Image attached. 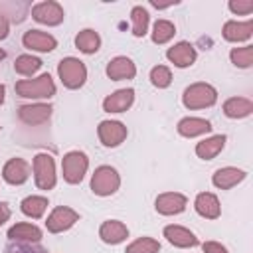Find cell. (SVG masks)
Returning <instances> with one entry per match:
<instances>
[{"label": "cell", "instance_id": "cell-37", "mask_svg": "<svg viewBox=\"0 0 253 253\" xmlns=\"http://www.w3.org/2000/svg\"><path fill=\"white\" fill-rule=\"evenodd\" d=\"M8 217H10V208H8V204H0V225H2L4 221H8Z\"/></svg>", "mask_w": 253, "mask_h": 253}, {"label": "cell", "instance_id": "cell-26", "mask_svg": "<svg viewBox=\"0 0 253 253\" xmlns=\"http://www.w3.org/2000/svg\"><path fill=\"white\" fill-rule=\"evenodd\" d=\"M75 45H77L83 53H95V51L99 49V45H101V38H99L97 32H93V30H83V32L77 34Z\"/></svg>", "mask_w": 253, "mask_h": 253}, {"label": "cell", "instance_id": "cell-39", "mask_svg": "<svg viewBox=\"0 0 253 253\" xmlns=\"http://www.w3.org/2000/svg\"><path fill=\"white\" fill-rule=\"evenodd\" d=\"M4 101V85H0V103Z\"/></svg>", "mask_w": 253, "mask_h": 253}, {"label": "cell", "instance_id": "cell-25", "mask_svg": "<svg viewBox=\"0 0 253 253\" xmlns=\"http://www.w3.org/2000/svg\"><path fill=\"white\" fill-rule=\"evenodd\" d=\"M8 237L14 241H38L42 237V231L32 223H16L14 227H10Z\"/></svg>", "mask_w": 253, "mask_h": 253}, {"label": "cell", "instance_id": "cell-3", "mask_svg": "<svg viewBox=\"0 0 253 253\" xmlns=\"http://www.w3.org/2000/svg\"><path fill=\"white\" fill-rule=\"evenodd\" d=\"M217 99V93L208 83H194L184 91V105L188 109H204L213 105Z\"/></svg>", "mask_w": 253, "mask_h": 253}, {"label": "cell", "instance_id": "cell-35", "mask_svg": "<svg viewBox=\"0 0 253 253\" xmlns=\"http://www.w3.org/2000/svg\"><path fill=\"white\" fill-rule=\"evenodd\" d=\"M229 8H231V12H237V14H249V12H253V2L251 0H231Z\"/></svg>", "mask_w": 253, "mask_h": 253}, {"label": "cell", "instance_id": "cell-22", "mask_svg": "<svg viewBox=\"0 0 253 253\" xmlns=\"http://www.w3.org/2000/svg\"><path fill=\"white\" fill-rule=\"evenodd\" d=\"M223 144H225V136H223V134H215V136H211V138H206V140L198 142L196 154H198L200 158H204V160H211L213 156H217V154L221 152Z\"/></svg>", "mask_w": 253, "mask_h": 253}, {"label": "cell", "instance_id": "cell-28", "mask_svg": "<svg viewBox=\"0 0 253 253\" xmlns=\"http://www.w3.org/2000/svg\"><path fill=\"white\" fill-rule=\"evenodd\" d=\"M130 16H132V34L136 38L144 36L146 30H148V12L142 6H134Z\"/></svg>", "mask_w": 253, "mask_h": 253}, {"label": "cell", "instance_id": "cell-18", "mask_svg": "<svg viewBox=\"0 0 253 253\" xmlns=\"http://www.w3.org/2000/svg\"><path fill=\"white\" fill-rule=\"evenodd\" d=\"M99 235H101V239L105 241V243H121L126 235H128V229H126V225L125 223H121V221H117V219H111V221H105L103 225H101V229H99Z\"/></svg>", "mask_w": 253, "mask_h": 253}, {"label": "cell", "instance_id": "cell-27", "mask_svg": "<svg viewBox=\"0 0 253 253\" xmlns=\"http://www.w3.org/2000/svg\"><path fill=\"white\" fill-rule=\"evenodd\" d=\"M47 208V200L42 196H30L22 202V211L30 217H42Z\"/></svg>", "mask_w": 253, "mask_h": 253}, {"label": "cell", "instance_id": "cell-7", "mask_svg": "<svg viewBox=\"0 0 253 253\" xmlns=\"http://www.w3.org/2000/svg\"><path fill=\"white\" fill-rule=\"evenodd\" d=\"M77 219H79V213H77V211H73L71 208L59 206V208H55V210L49 213L45 225H47V229H49L51 233H59V231L69 229Z\"/></svg>", "mask_w": 253, "mask_h": 253}, {"label": "cell", "instance_id": "cell-10", "mask_svg": "<svg viewBox=\"0 0 253 253\" xmlns=\"http://www.w3.org/2000/svg\"><path fill=\"white\" fill-rule=\"evenodd\" d=\"M24 45L30 47V49H36V51H51L55 49L57 42L53 36L45 34V32H40V30H28L22 38Z\"/></svg>", "mask_w": 253, "mask_h": 253}, {"label": "cell", "instance_id": "cell-2", "mask_svg": "<svg viewBox=\"0 0 253 253\" xmlns=\"http://www.w3.org/2000/svg\"><path fill=\"white\" fill-rule=\"evenodd\" d=\"M57 73H59L63 85L69 89H79L87 79V69H85L83 61H79L75 57L61 59L57 65Z\"/></svg>", "mask_w": 253, "mask_h": 253}, {"label": "cell", "instance_id": "cell-9", "mask_svg": "<svg viewBox=\"0 0 253 253\" xmlns=\"http://www.w3.org/2000/svg\"><path fill=\"white\" fill-rule=\"evenodd\" d=\"M99 138L105 146H117L126 138V126L119 121H103L99 125Z\"/></svg>", "mask_w": 253, "mask_h": 253}, {"label": "cell", "instance_id": "cell-11", "mask_svg": "<svg viewBox=\"0 0 253 253\" xmlns=\"http://www.w3.org/2000/svg\"><path fill=\"white\" fill-rule=\"evenodd\" d=\"M18 115L26 125H43L51 115V105H43V103L24 105V107H20Z\"/></svg>", "mask_w": 253, "mask_h": 253}, {"label": "cell", "instance_id": "cell-4", "mask_svg": "<svg viewBox=\"0 0 253 253\" xmlns=\"http://www.w3.org/2000/svg\"><path fill=\"white\" fill-rule=\"evenodd\" d=\"M119 174L115 168L111 166H99L91 178V190L97 194V196H111L119 190Z\"/></svg>", "mask_w": 253, "mask_h": 253}, {"label": "cell", "instance_id": "cell-33", "mask_svg": "<svg viewBox=\"0 0 253 253\" xmlns=\"http://www.w3.org/2000/svg\"><path fill=\"white\" fill-rule=\"evenodd\" d=\"M150 81H152V85H156V87H168L170 85V81H172V75H170V69L168 67H164V65H156L152 71H150Z\"/></svg>", "mask_w": 253, "mask_h": 253}, {"label": "cell", "instance_id": "cell-16", "mask_svg": "<svg viewBox=\"0 0 253 253\" xmlns=\"http://www.w3.org/2000/svg\"><path fill=\"white\" fill-rule=\"evenodd\" d=\"M136 73V67L134 63L128 59V57H115L109 65H107V75L115 81L119 79H132Z\"/></svg>", "mask_w": 253, "mask_h": 253}, {"label": "cell", "instance_id": "cell-31", "mask_svg": "<svg viewBox=\"0 0 253 253\" xmlns=\"http://www.w3.org/2000/svg\"><path fill=\"white\" fill-rule=\"evenodd\" d=\"M160 243L152 237H140L136 241H132L125 253H158Z\"/></svg>", "mask_w": 253, "mask_h": 253}, {"label": "cell", "instance_id": "cell-14", "mask_svg": "<svg viewBox=\"0 0 253 253\" xmlns=\"http://www.w3.org/2000/svg\"><path fill=\"white\" fill-rule=\"evenodd\" d=\"M186 208V198L182 194L176 192H168V194H160L156 198V210L164 215H172V213H180Z\"/></svg>", "mask_w": 253, "mask_h": 253}, {"label": "cell", "instance_id": "cell-5", "mask_svg": "<svg viewBox=\"0 0 253 253\" xmlns=\"http://www.w3.org/2000/svg\"><path fill=\"white\" fill-rule=\"evenodd\" d=\"M87 156L79 150H73V152H67L63 156V178L69 182V184H79L85 176V170H87Z\"/></svg>", "mask_w": 253, "mask_h": 253}, {"label": "cell", "instance_id": "cell-40", "mask_svg": "<svg viewBox=\"0 0 253 253\" xmlns=\"http://www.w3.org/2000/svg\"><path fill=\"white\" fill-rule=\"evenodd\" d=\"M4 55H6V53H4V49H0V59H4Z\"/></svg>", "mask_w": 253, "mask_h": 253}, {"label": "cell", "instance_id": "cell-6", "mask_svg": "<svg viewBox=\"0 0 253 253\" xmlns=\"http://www.w3.org/2000/svg\"><path fill=\"white\" fill-rule=\"evenodd\" d=\"M34 174L36 186L42 190H51L55 186V166L49 154H38L34 158Z\"/></svg>", "mask_w": 253, "mask_h": 253}, {"label": "cell", "instance_id": "cell-15", "mask_svg": "<svg viewBox=\"0 0 253 253\" xmlns=\"http://www.w3.org/2000/svg\"><path fill=\"white\" fill-rule=\"evenodd\" d=\"M166 55H168V59H170L174 65H178V67H188V65H192V63L196 61V49H194V45H190L188 42L176 43L174 47L168 49Z\"/></svg>", "mask_w": 253, "mask_h": 253}, {"label": "cell", "instance_id": "cell-32", "mask_svg": "<svg viewBox=\"0 0 253 253\" xmlns=\"http://www.w3.org/2000/svg\"><path fill=\"white\" fill-rule=\"evenodd\" d=\"M231 61H233L237 67H249L251 61H253V47H251V45L235 47V49L231 51Z\"/></svg>", "mask_w": 253, "mask_h": 253}, {"label": "cell", "instance_id": "cell-17", "mask_svg": "<svg viewBox=\"0 0 253 253\" xmlns=\"http://www.w3.org/2000/svg\"><path fill=\"white\" fill-rule=\"evenodd\" d=\"M164 235L176 247H194L198 243L196 235L192 231H188L186 227H180V225H168V227H164Z\"/></svg>", "mask_w": 253, "mask_h": 253}, {"label": "cell", "instance_id": "cell-19", "mask_svg": "<svg viewBox=\"0 0 253 253\" xmlns=\"http://www.w3.org/2000/svg\"><path fill=\"white\" fill-rule=\"evenodd\" d=\"M210 130H211V125L206 119L188 117V119H182L178 123V132L182 136H198V134H204V132H210Z\"/></svg>", "mask_w": 253, "mask_h": 253}, {"label": "cell", "instance_id": "cell-1", "mask_svg": "<svg viewBox=\"0 0 253 253\" xmlns=\"http://www.w3.org/2000/svg\"><path fill=\"white\" fill-rule=\"evenodd\" d=\"M16 91L20 97H28V99H45L55 95V85L49 77V73L40 75L38 79H24L16 83Z\"/></svg>", "mask_w": 253, "mask_h": 253}, {"label": "cell", "instance_id": "cell-38", "mask_svg": "<svg viewBox=\"0 0 253 253\" xmlns=\"http://www.w3.org/2000/svg\"><path fill=\"white\" fill-rule=\"evenodd\" d=\"M8 36V22H6V18L0 14V40H4Z\"/></svg>", "mask_w": 253, "mask_h": 253}, {"label": "cell", "instance_id": "cell-34", "mask_svg": "<svg viewBox=\"0 0 253 253\" xmlns=\"http://www.w3.org/2000/svg\"><path fill=\"white\" fill-rule=\"evenodd\" d=\"M4 253H45V249H42L38 245H32V243H16V245L6 247Z\"/></svg>", "mask_w": 253, "mask_h": 253}, {"label": "cell", "instance_id": "cell-30", "mask_svg": "<svg viewBox=\"0 0 253 253\" xmlns=\"http://www.w3.org/2000/svg\"><path fill=\"white\" fill-rule=\"evenodd\" d=\"M174 34H176V28H174L172 22H168V20H158V22L154 24L152 42H154V43H164V42H168Z\"/></svg>", "mask_w": 253, "mask_h": 253}, {"label": "cell", "instance_id": "cell-12", "mask_svg": "<svg viewBox=\"0 0 253 253\" xmlns=\"http://www.w3.org/2000/svg\"><path fill=\"white\" fill-rule=\"evenodd\" d=\"M132 101H134V91L132 89H121L103 101V109L107 113H123L132 105Z\"/></svg>", "mask_w": 253, "mask_h": 253}, {"label": "cell", "instance_id": "cell-21", "mask_svg": "<svg viewBox=\"0 0 253 253\" xmlns=\"http://www.w3.org/2000/svg\"><path fill=\"white\" fill-rule=\"evenodd\" d=\"M243 178H245V172H243V170H237V168L227 166V168H219V170L213 174V184H215L217 188H221V190H229V188H233L237 182H241Z\"/></svg>", "mask_w": 253, "mask_h": 253}, {"label": "cell", "instance_id": "cell-8", "mask_svg": "<svg viewBox=\"0 0 253 253\" xmlns=\"http://www.w3.org/2000/svg\"><path fill=\"white\" fill-rule=\"evenodd\" d=\"M34 20L47 24V26H57L63 22V10L57 2H40L32 8Z\"/></svg>", "mask_w": 253, "mask_h": 253}, {"label": "cell", "instance_id": "cell-13", "mask_svg": "<svg viewBox=\"0 0 253 253\" xmlns=\"http://www.w3.org/2000/svg\"><path fill=\"white\" fill-rule=\"evenodd\" d=\"M2 174H4V180L8 184H24L30 176V166L22 158H12V160L6 162Z\"/></svg>", "mask_w": 253, "mask_h": 253}, {"label": "cell", "instance_id": "cell-29", "mask_svg": "<svg viewBox=\"0 0 253 253\" xmlns=\"http://www.w3.org/2000/svg\"><path fill=\"white\" fill-rule=\"evenodd\" d=\"M40 65H42V61L38 57H34V55H20L14 61V69L20 75H26V77L32 75V73H36L40 69Z\"/></svg>", "mask_w": 253, "mask_h": 253}, {"label": "cell", "instance_id": "cell-20", "mask_svg": "<svg viewBox=\"0 0 253 253\" xmlns=\"http://www.w3.org/2000/svg\"><path fill=\"white\" fill-rule=\"evenodd\" d=\"M253 32V22H227L223 26V38L229 42H243L247 38H251Z\"/></svg>", "mask_w": 253, "mask_h": 253}, {"label": "cell", "instance_id": "cell-36", "mask_svg": "<svg viewBox=\"0 0 253 253\" xmlns=\"http://www.w3.org/2000/svg\"><path fill=\"white\" fill-rule=\"evenodd\" d=\"M204 251L206 253H227L225 247L219 245V243H215V241H206L204 243Z\"/></svg>", "mask_w": 253, "mask_h": 253}, {"label": "cell", "instance_id": "cell-23", "mask_svg": "<svg viewBox=\"0 0 253 253\" xmlns=\"http://www.w3.org/2000/svg\"><path fill=\"white\" fill-rule=\"evenodd\" d=\"M196 210H198L200 215L210 217V219H215L219 215V202H217V198L213 194L204 192V194H200L196 198Z\"/></svg>", "mask_w": 253, "mask_h": 253}, {"label": "cell", "instance_id": "cell-24", "mask_svg": "<svg viewBox=\"0 0 253 253\" xmlns=\"http://www.w3.org/2000/svg\"><path fill=\"white\" fill-rule=\"evenodd\" d=\"M253 111V103L249 99H243V97H233V99H227L225 105H223V113L231 119H241V117H247L249 113Z\"/></svg>", "mask_w": 253, "mask_h": 253}]
</instances>
